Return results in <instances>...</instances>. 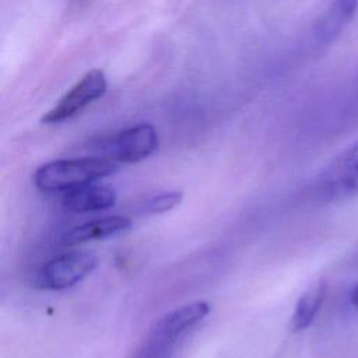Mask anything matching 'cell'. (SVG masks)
I'll list each match as a JSON object with an SVG mask.
<instances>
[{
    "instance_id": "cell-1",
    "label": "cell",
    "mask_w": 358,
    "mask_h": 358,
    "mask_svg": "<svg viewBox=\"0 0 358 358\" xmlns=\"http://www.w3.org/2000/svg\"><path fill=\"white\" fill-rule=\"evenodd\" d=\"M119 164L102 157L56 159L41 165L34 173V183L43 192L71 190L115 173Z\"/></svg>"
},
{
    "instance_id": "cell-2",
    "label": "cell",
    "mask_w": 358,
    "mask_h": 358,
    "mask_svg": "<svg viewBox=\"0 0 358 358\" xmlns=\"http://www.w3.org/2000/svg\"><path fill=\"white\" fill-rule=\"evenodd\" d=\"M158 134L154 126L141 123L122 131L92 138L87 150L94 157H102L117 164L140 162L158 150Z\"/></svg>"
},
{
    "instance_id": "cell-3",
    "label": "cell",
    "mask_w": 358,
    "mask_h": 358,
    "mask_svg": "<svg viewBox=\"0 0 358 358\" xmlns=\"http://www.w3.org/2000/svg\"><path fill=\"white\" fill-rule=\"evenodd\" d=\"M96 266L98 257L94 253L73 250L48 262L36 273L34 284L42 289H66L91 274Z\"/></svg>"
},
{
    "instance_id": "cell-4",
    "label": "cell",
    "mask_w": 358,
    "mask_h": 358,
    "mask_svg": "<svg viewBox=\"0 0 358 358\" xmlns=\"http://www.w3.org/2000/svg\"><path fill=\"white\" fill-rule=\"evenodd\" d=\"M317 190L326 200L358 196V144L336 157L319 178Z\"/></svg>"
},
{
    "instance_id": "cell-5",
    "label": "cell",
    "mask_w": 358,
    "mask_h": 358,
    "mask_svg": "<svg viewBox=\"0 0 358 358\" xmlns=\"http://www.w3.org/2000/svg\"><path fill=\"white\" fill-rule=\"evenodd\" d=\"M106 92V77L102 70L94 69L85 73L81 80L42 117L43 123L53 124L71 119L94 101Z\"/></svg>"
},
{
    "instance_id": "cell-6",
    "label": "cell",
    "mask_w": 358,
    "mask_h": 358,
    "mask_svg": "<svg viewBox=\"0 0 358 358\" xmlns=\"http://www.w3.org/2000/svg\"><path fill=\"white\" fill-rule=\"evenodd\" d=\"M210 312V305L206 301H194L161 317L151 330L148 341L171 347V344L187 329L204 319Z\"/></svg>"
},
{
    "instance_id": "cell-7",
    "label": "cell",
    "mask_w": 358,
    "mask_h": 358,
    "mask_svg": "<svg viewBox=\"0 0 358 358\" xmlns=\"http://www.w3.org/2000/svg\"><path fill=\"white\" fill-rule=\"evenodd\" d=\"M358 8V0H330L324 13L315 27V41L319 45H329L338 38Z\"/></svg>"
},
{
    "instance_id": "cell-8",
    "label": "cell",
    "mask_w": 358,
    "mask_h": 358,
    "mask_svg": "<svg viewBox=\"0 0 358 358\" xmlns=\"http://www.w3.org/2000/svg\"><path fill=\"white\" fill-rule=\"evenodd\" d=\"M116 203V190L105 185H84L63 196L62 204L73 213H90L106 210Z\"/></svg>"
},
{
    "instance_id": "cell-9",
    "label": "cell",
    "mask_w": 358,
    "mask_h": 358,
    "mask_svg": "<svg viewBox=\"0 0 358 358\" xmlns=\"http://www.w3.org/2000/svg\"><path fill=\"white\" fill-rule=\"evenodd\" d=\"M130 227V218L122 215H109L74 227L67 234H64V236L62 238V243L66 246H74L95 239H105L112 235L120 234Z\"/></svg>"
},
{
    "instance_id": "cell-10",
    "label": "cell",
    "mask_w": 358,
    "mask_h": 358,
    "mask_svg": "<svg viewBox=\"0 0 358 358\" xmlns=\"http://www.w3.org/2000/svg\"><path fill=\"white\" fill-rule=\"evenodd\" d=\"M326 296V282L317 281L316 284L310 285L298 299L294 313L291 316L289 329L292 331L305 330L312 324L317 312L322 308V303Z\"/></svg>"
},
{
    "instance_id": "cell-11",
    "label": "cell",
    "mask_w": 358,
    "mask_h": 358,
    "mask_svg": "<svg viewBox=\"0 0 358 358\" xmlns=\"http://www.w3.org/2000/svg\"><path fill=\"white\" fill-rule=\"evenodd\" d=\"M182 192H165L148 197L141 206L140 210L144 214H162L175 208L182 201Z\"/></svg>"
},
{
    "instance_id": "cell-12",
    "label": "cell",
    "mask_w": 358,
    "mask_h": 358,
    "mask_svg": "<svg viewBox=\"0 0 358 358\" xmlns=\"http://www.w3.org/2000/svg\"><path fill=\"white\" fill-rule=\"evenodd\" d=\"M350 302L352 305V308L358 312V284L354 287V289L351 291V295H350Z\"/></svg>"
},
{
    "instance_id": "cell-13",
    "label": "cell",
    "mask_w": 358,
    "mask_h": 358,
    "mask_svg": "<svg viewBox=\"0 0 358 358\" xmlns=\"http://www.w3.org/2000/svg\"><path fill=\"white\" fill-rule=\"evenodd\" d=\"M357 81H358V80H357Z\"/></svg>"
}]
</instances>
